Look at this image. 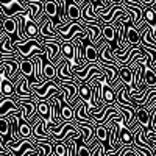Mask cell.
Listing matches in <instances>:
<instances>
[{"label": "cell", "mask_w": 156, "mask_h": 156, "mask_svg": "<svg viewBox=\"0 0 156 156\" xmlns=\"http://www.w3.org/2000/svg\"><path fill=\"white\" fill-rule=\"evenodd\" d=\"M61 56L66 58V59L73 56V45H72L70 41H62L61 42V45H59V58Z\"/></svg>", "instance_id": "cell-24"}, {"label": "cell", "mask_w": 156, "mask_h": 156, "mask_svg": "<svg viewBox=\"0 0 156 156\" xmlns=\"http://www.w3.org/2000/svg\"><path fill=\"white\" fill-rule=\"evenodd\" d=\"M66 16H67L69 20H81L80 19V5L69 0L67 8H66Z\"/></svg>", "instance_id": "cell-18"}, {"label": "cell", "mask_w": 156, "mask_h": 156, "mask_svg": "<svg viewBox=\"0 0 156 156\" xmlns=\"http://www.w3.org/2000/svg\"><path fill=\"white\" fill-rule=\"evenodd\" d=\"M14 51L17 50L12 44V37L5 31H2L0 33V53H14Z\"/></svg>", "instance_id": "cell-11"}, {"label": "cell", "mask_w": 156, "mask_h": 156, "mask_svg": "<svg viewBox=\"0 0 156 156\" xmlns=\"http://www.w3.org/2000/svg\"><path fill=\"white\" fill-rule=\"evenodd\" d=\"M0 95L2 97H14V83L9 78L0 73Z\"/></svg>", "instance_id": "cell-10"}, {"label": "cell", "mask_w": 156, "mask_h": 156, "mask_svg": "<svg viewBox=\"0 0 156 156\" xmlns=\"http://www.w3.org/2000/svg\"><path fill=\"white\" fill-rule=\"evenodd\" d=\"M3 72V69H2V64H0V73H2Z\"/></svg>", "instance_id": "cell-38"}, {"label": "cell", "mask_w": 156, "mask_h": 156, "mask_svg": "<svg viewBox=\"0 0 156 156\" xmlns=\"http://www.w3.org/2000/svg\"><path fill=\"white\" fill-rule=\"evenodd\" d=\"M142 20H144L148 27H156V11L150 6H145L142 9Z\"/></svg>", "instance_id": "cell-21"}, {"label": "cell", "mask_w": 156, "mask_h": 156, "mask_svg": "<svg viewBox=\"0 0 156 156\" xmlns=\"http://www.w3.org/2000/svg\"><path fill=\"white\" fill-rule=\"evenodd\" d=\"M90 95H92V86H89L87 83L80 81V84H78V97L87 103L90 100Z\"/></svg>", "instance_id": "cell-23"}, {"label": "cell", "mask_w": 156, "mask_h": 156, "mask_svg": "<svg viewBox=\"0 0 156 156\" xmlns=\"http://www.w3.org/2000/svg\"><path fill=\"white\" fill-rule=\"evenodd\" d=\"M61 117L64 122H70L73 119V108L69 105H61Z\"/></svg>", "instance_id": "cell-30"}, {"label": "cell", "mask_w": 156, "mask_h": 156, "mask_svg": "<svg viewBox=\"0 0 156 156\" xmlns=\"http://www.w3.org/2000/svg\"><path fill=\"white\" fill-rule=\"evenodd\" d=\"M94 137L100 142H106L108 139V128L100 123V125H95V129H94Z\"/></svg>", "instance_id": "cell-28"}, {"label": "cell", "mask_w": 156, "mask_h": 156, "mask_svg": "<svg viewBox=\"0 0 156 156\" xmlns=\"http://www.w3.org/2000/svg\"><path fill=\"white\" fill-rule=\"evenodd\" d=\"M19 103L16 100V97H2L0 98V117H6L9 112L17 111Z\"/></svg>", "instance_id": "cell-6"}, {"label": "cell", "mask_w": 156, "mask_h": 156, "mask_svg": "<svg viewBox=\"0 0 156 156\" xmlns=\"http://www.w3.org/2000/svg\"><path fill=\"white\" fill-rule=\"evenodd\" d=\"M42 45L45 47V56L56 64V61L59 59V45H61V39L59 37H47V39H41Z\"/></svg>", "instance_id": "cell-3"}, {"label": "cell", "mask_w": 156, "mask_h": 156, "mask_svg": "<svg viewBox=\"0 0 156 156\" xmlns=\"http://www.w3.org/2000/svg\"><path fill=\"white\" fill-rule=\"evenodd\" d=\"M0 11L2 17H12L20 12H27V6L22 0H0Z\"/></svg>", "instance_id": "cell-2"}, {"label": "cell", "mask_w": 156, "mask_h": 156, "mask_svg": "<svg viewBox=\"0 0 156 156\" xmlns=\"http://www.w3.org/2000/svg\"><path fill=\"white\" fill-rule=\"evenodd\" d=\"M16 30H17V23L14 17H2V31L9 34L12 39L16 37Z\"/></svg>", "instance_id": "cell-15"}, {"label": "cell", "mask_w": 156, "mask_h": 156, "mask_svg": "<svg viewBox=\"0 0 156 156\" xmlns=\"http://www.w3.org/2000/svg\"><path fill=\"white\" fill-rule=\"evenodd\" d=\"M53 154L55 156H67V148L66 145L59 140H55L53 142Z\"/></svg>", "instance_id": "cell-31"}, {"label": "cell", "mask_w": 156, "mask_h": 156, "mask_svg": "<svg viewBox=\"0 0 156 156\" xmlns=\"http://www.w3.org/2000/svg\"><path fill=\"white\" fill-rule=\"evenodd\" d=\"M47 37H59L53 27V19H50V17H47L39 25V39H47Z\"/></svg>", "instance_id": "cell-8"}, {"label": "cell", "mask_w": 156, "mask_h": 156, "mask_svg": "<svg viewBox=\"0 0 156 156\" xmlns=\"http://www.w3.org/2000/svg\"><path fill=\"white\" fill-rule=\"evenodd\" d=\"M44 14L50 19H55V16H56V2L55 0H44Z\"/></svg>", "instance_id": "cell-27"}, {"label": "cell", "mask_w": 156, "mask_h": 156, "mask_svg": "<svg viewBox=\"0 0 156 156\" xmlns=\"http://www.w3.org/2000/svg\"><path fill=\"white\" fill-rule=\"evenodd\" d=\"M134 120L139 122L142 126H144V129H147L148 125H150V112L147 111V108L137 106V108L134 109Z\"/></svg>", "instance_id": "cell-14"}, {"label": "cell", "mask_w": 156, "mask_h": 156, "mask_svg": "<svg viewBox=\"0 0 156 156\" xmlns=\"http://www.w3.org/2000/svg\"><path fill=\"white\" fill-rule=\"evenodd\" d=\"M98 62H106V64H114L117 66V61L112 55V48H111V44L109 42H105L101 47H98ZM119 67V66H117Z\"/></svg>", "instance_id": "cell-7"}, {"label": "cell", "mask_w": 156, "mask_h": 156, "mask_svg": "<svg viewBox=\"0 0 156 156\" xmlns=\"http://www.w3.org/2000/svg\"><path fill=\"white\" fill-rule=\"evenodd\" d=\"M72 2H75V3H80V0H72Z\"/></svg>", "instance_id": "cell-37"}, {"label": "cell", "mask_w": 156, "mask_h": 156, "mask_svg": "<svg viewBox=\"0 0 156 156\" xmlns=\"http://www.w3.org/2000/svg\"><path fill=\"white\" fill-rule=\"evenodd\" d=\"M109 2H111V3H122L123 0H109Z\"/></svg>", "instance_id": "cell-34"}, {"label": "cell", "mask_w": 156, "mask_h": 156, "mask_svg": "<svg viewBox=\"0 0 156 156\" xmlns=\"http://www.w3.org/2000/svg\"><path fill=\"white\" fill-rule=\"evenodd\" d=\"M25 36L27 37H37L39 39V25L33 22L31 19H25Z\"/></svg>", "instance_id": "cell-19"}, {"label": "cell", "mask_w": 156, "mask_h": 156, "mask_svg": "<svg viewBox=\"0 0 156 156\" xmlns=\"http://www.w3.org/2000/svg\"><path fill=\"white\" fill-rule=\"evenodd\" d=\"M14 97L16 98H33V92L28 87V78L20 76L14 84Z\"/></svg>", "instance_id": "cell-5"}, {"label": "cell", "mask_w": 156, "mask_h": 156, "mask_svg": "<svg viewBox=\"0 0 156 156\" xmlns=\"http://www.w3.org/2000/svg\"><path fill=\"white\" fill-rule=\"evenodd\" d=\"M131 78H133V70L129 66H120L119 67V80L123 84L131 86Z\"/></svg>", "instance_id": "cell-22"}, {"label": "cell", "mask_w": 156, "mask_h": 156, "mask_svg": "<svg viewBox=\"0 0 156 156\" xmlns=\"http://www.w3.org/2000/svg\"><path fill=\"white\" fill-rule=\"evenodd\" d=\"M0 136L3 140L9 139V120L8 117H0Z\"/></svg>", "instance_id": "cell-29"}, {"label": "cell", "mask_w": 156, "mask_h": 156, "mask_svg": "<svg viewBox=\"0 0 156 156\" xmlns=\"http://www.w3.org/2000/svg\"><path fill=\"white\" fill-rule=\"evenodd\" d=\"M41 56H42V75H44V78L45 80H53L55 75H56L55 64L45 56V53H42Z\"/></svg>", "instance_id": "cell-12"}, {"label": "cell", "mask_w": 156, "mask_h": 156, "mask_svg": "<svg viewBox=\"0 0 156 156\" xmlns=\"http://www.w3.org/2000/svg\"><path fill=\"white\" fill-rule=\"evenodd\" d=\"M33 59L31 58H20L19 59V72L28 78V81H33Z\"/></svg>", "instance_id": "cell-9"}, {"label": "cell", "mask_w": 156, "mask_h": 156, "mask_svg": "<svg viewBox=\"0 0 156 156\" xmlns=\"http://www.w3.org/2000/svg\"><path fill=\"white\" fill-rule=\"evenodd\" d=\"M90 156H105V142H97L95 147L90 148Z\"/></svg>", "instance_id": "cell-32"}, {"label": "cell", "mask_w": 156, "mask_h": 156, "mask_svg": "<svg viewBox=\"0 0 156 156\" xmlns=\"http://www.w3.org/2000/svg\"><path fill=\"white\" fill-rule=\"evenodd\" d=\"M144 83L150 87L156 86V72L151 67H144Z\"/></svg>", "instance_id": "cell-26"}, {"label": "cell", "mask_w": 156, "mask_h": 156, "mask_svg": "<svg viewBox=\"0 0 156 156\" xmlns=\"http://www.w3.org/2000/svg\"><path fill=\"white\" fill-rule=\"evenodd\" d=\"M90 2H92V3L95 5V3H98V0H90Z\"/></svg>", "instance_id": "cell-36"}, {"label": "cell", "mask_w": 156, "mask_h": 156, "mask_svg": "<svg viewBox=\"0 0 156 156\" xmlns=\"http://www.w3.org/2000/svg\"><path fill=\"white\" fill-rule=\"evenodd\" d=\"M36 112L42 117H50V103L48 100H36Z\"/></svg>", "instance_id": "cell-25"}, {"label": "cell", "mask_w": 156, "mask_h": 156, "mask_svg": "<svg viewBox=\"0 0 156 156\" xmlns=\"http://www.w3.org/2000/svg\"><path fill=\"white\" fill-rule=\"evenodd\" d=\"M0 33H2V17H0Z\"/></svg>", "instance_id": "cell-35"}, {"label": "cell", "mask_w": 156, "mask_h": 156, "mask_svg": "<svg viewBox=\"0 0 156 156\" xmlns=\"http://www.w3.org/2000/svg\"><path fill=\"white\" fill-rule=\"evenodd\" d=\"M122 6L128 11V14L131 16V23L136 28H140L144 25V20H142V9L145 6L144 5H131V3H125L122 2Z\"/></svg>", "instance_id": "cell-4"}, {"label": "cell", "mask_w": 156, "mask_h": 156, "mask_svg": "<svg viewBox=\"0 0 156 156\" xmlns=\"http://www.w3.org/2000/svg\"><path fill=\"white\" fill-rule=\"evenodd\" d=\"M0 154H6V156H9L11 153L6 150V147H5V144H3V137L0 136Z\"/></svg>", "instance_id": "cell-33"}, {"label": "cell", "mask_w": 156, "mask_h": 156, "mask_svg": "<svg viewBox=\"0 0 156 156\" xmlns=\"http://www.w3.org/2000/svg\"><path fill=\"white\" fill-rule=\"evenodd\" d=\"M115 28H117V25H112V23H103V27H101V36L109 44H114L115 41Z\"/></svg>", "instance_id": "cell-17"}, {"label": "cell", "mask_w": 156, "mask_h": 156, "mask_svg": "<svg viewBox=\"0 0 156 156\" xmlns=\"http://www.w3.org/2000/svg\"><path fill=\"white\" fill-rule=\"evenodd\" d=\"M17 134L22 139H31V125L25 120V119H19V128H17Z\"/></svg>", "instance_id": "cell-20"}, {"label": "cell", "mask_w": 156, "mask_h": 156, "mask_svg": "<svg viewBox=\"0 0 156 156\" xmlns=\"http://www.w3.org/2000/svg\"><path fill=\"white\" fill-rule=\"evenodd\" d=\"M101 98L103 101L106 103V105H112V103H115V90L108 86L105 81H101Z\"/></svg>", "instance_id": "cell-16"}, {"label": "cell", "mask_w": 156, "mask_h": 156, "mask_svg": "<svg viewBox=\"0 0 156 156\" xmlns=\"http://www.w3.org/2000/svg\"><path fill=\"white\" fill-rule=\"evenodd\" d=\"M12 44H14L20 58H30L33 53H45V47L42 45L41 39L37 37L12 39Z\"/></svg>", "instance_id": "cell-1"}, {"label": "cell", "mask_w": 156, "mask_h": 156, "mask_svg": "<svg viewBox=\"0 0 156 156\" xmlns=\"http://www.w3.org/2000/svg\"><path fill=\"white\" fill-rule=\"evenodd\" d=\"M125 30H126V41H128V44L139 45V42H140V31L134 27L131 22H126Z\"/></svg>", "instance_id": "cell-13"}]
</instances>
